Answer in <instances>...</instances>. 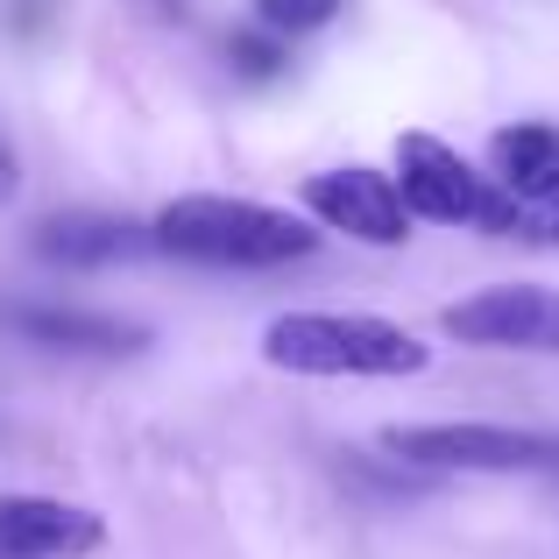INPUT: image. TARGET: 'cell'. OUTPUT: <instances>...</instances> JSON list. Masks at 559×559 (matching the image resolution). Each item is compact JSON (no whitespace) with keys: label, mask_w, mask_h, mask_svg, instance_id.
<instances>
[{"label":"cell","mask_w":559,"mask_h":559,"mask_svg":"<svg viewBox=\"0 0 559 559\" xmlns=\"http://www.w3.org/2000/svg\"><path fill=\"white\" fill-rule=\"evenodd\" d=\"M150 241H156V255L199 262V270H284V262L312 255L319 234H312V219L284 213V205L191 191V199H170L150 219Z\"/></svg>","instance_id":"6da1fadb"},{"label":"cell","mask_w":559,"mask_h":559,"mask_svg":"<svg viewBox=\"0 0 559 559\" xmlns=\"http://www.w3.org/2000/svg\"><path fill=\"white\" fill-rule=\"evenodd\" d=\"M262 361L284 376H418L432 347L369 312H284L262 326Z\"/></svg>","instance_id":"7a4b0ae2"},{"label":"cell","mask_w":559,"mask_h":559,"mask_svg":"<svg viewBox=\"0 0 559 559\" xmlns=\"http://www.w3.org/2000/svg\"><path fill=\"white\" fill-rule=\"evenodd\" d=\"M382 453L439 475H559V432L524 425H390Z\"/></svg>","instance_id":"3957f363"},{"label":"cell","mask_w":559,"mask_h":559,"mask_svg":"<svg viewBox=\"0 0 559 559\" xmlns=\"http://www.w3.org/2000/svg\"><path fill=\"white\" fill-rule=\"evenodd\" d=\"M396 191H404L411 219H432V227H481L496 185L481 178L453 142L396 135Z\"/></svg>","instance_id":"277c9868"},{"label":"cell","mask_w":559,"mask_h":559,"mask_svg":"<svg viewBox=\"0 0 559 559\" xmlns=\"http://www.w3.org/2000/svg\"><path fill=\"white\" fill-rule=\"evenodd\" d=\"M439 326L467 347H518V355H559V290L546 284H489L447 305Z\"/></svg>","instance_id":"5b68a950"},{"label":"cell","mask_w":559,"mask_h":559,"mask_svg":"<svg viewBox=\"0 0 559 559\" xmlns=\"http://www.w3.org/2000/svg\"><path fill=\"white\" fill-rule=\"evenodd\" d=\"M305 213L319 219V227L333 234H355V241L369 248H396L411 241V205L396 178H382L369 164H347V170H319V178H305Z\"/></svg>","instance_id":"8992f818"},{"label":"cell","mask_w":559,"mask_h":559,"mask_svg":"<svg viewBox=\"0 0 559 559\" xmlns=\"http://www.w3.org/2000/svg\"><path fill=\"white\" fill-rule=\"evenodd\" d=\"M107 524L85 503L57 496H0V559H93Z\"/></svg>","instance_id":"52a82bcc"},{"label":"cell","mask_w":559,"mask_h":559,"mask_svg":"<svg viewBox=\"0 0 559 559\" xmlns=\"http://www.w3.org/2000/svg\"><path fill=\"white\" fill-rule=\"evenodd\" d=\"M8 326L36 347H64V355H142L150 326L121 312H79V305H8Z\"/></svg>","instance_id":"ba28073f"},{"label":"cell","mask_w":559,"mask_h":559,"mask_svg":"<svg viewBox=\"0 0 559 559\" xmlns=\"http://www.w3.org/2000/svg\"><path fill=\"white\" fill-rule=\"evenodd\" d=\"M150 248H156L150 227H128V219H107V213H64L36 227V255L64 262V270H107V262H135Z\"/></svg>","instance_id":"9c48e42d"},{"label":"cell","mask_w":559,"mask_h":559,"mask_svg":"<svg viewBox=\"0 0 559 559\" xmlns=\"http://www.w3.org/2000/svg\"><path fill=\"white\" fill-rule=\"evenodd\" d=\"M489 164H496V185L518 205H559V128H546V121L496 128Z\"/></svg>","instance_id":"30bf717a"},{"label":"cell","mask_w":559,"mask_h":559,"mask_svg":"<svg viewBox=\"0 0 559 559\" xmlns=\"http://www.w3.org/2000/svg\"><path fill=\"white\" fill-rule=\"evenodd\" d=\"M248 8H255V22L270 28V36H312V28H326L347 0H248Z\"/></svg>","instance_id":"8fae6325"},{"label":"cell","mask_w":559,"mask_h":559,"mask_svg":"<svg viewBox=\"0 0 559 559\" xmlns=\"http://www.w3.org/2000/svg\"><path fill=\"white\" fill-rule=\"evenodd\" d=\"M14 185H22V164H14V150H8V135H0V205L14 199Z\"/></svg>","instance_id":"7c38bea8"}]
</instances>
